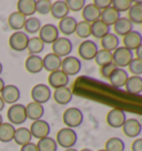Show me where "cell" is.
Returning a JSON list of instances; mask_svg holds the SVG:
<instances>
[{
	"mask_svg": "<svg viewBox=\"0 0 142 151\" xmlns=\"http://www.w3.org/2000/svg\"><path fill=\"white\" fill-rule=\"evenodd\" d=\"M44 49V43L41 41V39L39 37H32L29 38L28 46H27V50L29 51L30 55H34V56H39V53H41Z\"/></svg>",
	"mask_w": 142,
	"mask_h": 151,
	"instance_id": "d590c367",
	"label": "cell"
},
{
	"mask_svg": "<svg viewBox=\"0 0 142 151\" xmlns=\"http://www.w3.org/2000/svg\"><path fill=\"white\" fill-rule=\"evenodd\" d=\"M133 59V52L124 47L117 48L112 52V62H113L118 68L124 69L126 67L129 66V63Z\"/></svg>",
	"mask_w": 142,
	"mask_h": 151,
	"instance_id": "5b68a950",
	"label": "cell"
},
{
	"mask_svg": "<svg viewBox=\"0 0 142 151\" xmlns=\"http://www.w3.org/2000/svg\"></svg>",
	"mask_w": 142,
	"mask_h": 151,
	"instance_id": "680465c9",
	"label": "cell"
},
{
	"mask_svg": "<svg viewBox=\"0 0 142 151\" xmlns=\"http://www.w3.org/2000/svg\"><path fill=\"white\" fill-rule=\"evenodd\" d=\"M98 50H99L98 45L95 41L87 39V40H85V41H82L80 43V46L78 48V53H79L81 59L90 61V60L95 59Z\"/></svg>",
	"mask_w": 142,
	"mask_h": 151,
	"instance_id": "9c48e42d",
	"label": "cell"
},
{
	"mask_svg": "<svg viewBox=\"0 0 142 151\" xmlns=\"http://www.w3.org/2000/svg\"><path fill=\"white\" fill-rule=\"evenodd\" d=\"M32 140V136H31V133H30V130H29V128H26V127H20L18 129H16V131H14V140L18 146L22 147L24 145H27L29 142H31Z\"/></svg>",
	"mask_w": 142,
	"mask_h": 151,
	"instance_id": "4316f807",
	"label": "cell"
},
{
	"mask_svg": "<svg viewBox=\"0 0 142 151\" xmlns=\"http://www.w3.org/2000/svg\"><path fill=\"white\" fill-rule=\"evenodd\" d=\"M78 141V134L76 130L71 128H61L57 133L56 142L58 146L62 147L65 149H70L76 146Z\"/></svg>",
	"mask_w": 142,
	"mask_h": 151,
	"instance_id": "6da1fadb",
	"label": "cell"
},
{
	"mask_svg": "<svg viewBox=\"0 0 142 151\" xmlns=\"http://www.w3.org/2000/svg\"><path fill=\"white\" fill-rule=\"evenodd\" d=\"M24 68L28 71L29 73H39L43 70V65H42V58L40 56H34V55H30V56L26 59L24 62Z\"/></svg>",
	"mask_w": 142,
	"mask_h": 151,
	"instance_id": "44dd1931",
	"label": "cell"
},
{
	"mask_svg": "<svg viewBox=\"0 0 142 151\" xmlns=\"http://www.w3.org/2000/svg\"><path fill=\"white\" fill-rule=\"evenodd\" d=\"M119 45H120L119 37L117 36V35H114V33H112V32H109L107 36H104V37L101 39V46H102V49L108 50V51L113 52L117 48H119Z\"/></svg>",
	"mask_w": 142,
	"mask_h": 151,
	"instance_id": "1f68e13d",
	"label": "cell"
},
{
	"mask_svg": "<svg viewBox=\"0 0 142 151\" xmlns=\"http://www.w3.org/2000/svg\"><path fill=\"white\" fill-rule=\"evenodd\" d=\"M5 102H4V100H2V98H1V97H0V112H1V111H2V110H4V109H5Z\"/></svg>",
	"mask_w": 142,
	"mask_h": 151,
	"instance_id": "816d5d0a",
	"label": "cell"
},
{
	"mask_svg": "<svg viewBox=\"0 0 142 151\" xmlns=\"http://www.w3.org/2000/svg\"><path fill=\"white\" fill-rule=\"evenodd\" d=\"M29 130H30V133H31L32 138H36V139L40 140L42 138L49 137L51 128H50V124L46 120L40 119V120H37V121H32Z\"/></svg>",
	"mask_w": 142,
	"mask_h": 151,
	"instance_id": "8fae6325",
	"label": "cell"
},
{
	"mask_svg": "<svg viewBox=\"0 0 142 151\" xmlns=\"http://www.w3.org/2000/svg\"><path fill=\"white\" fill-rule=\"evenodd\" d=\"M53 100L60 106H65L71 102V100L73 98V93L69 87H63L59 89H55L53 91Z\"/></svg>",
	"mask_w": 142,
	"mask_h": 151,
	"instance_id": "ffe728a7",
	"label": "cell"
},
{
	"mask_svg": "<svg viewBox=\"0 0 142 151\" xmlns=\"http://www.w3.org/2000/svg\"><path fill=\"white\" fill-rule=\"evenodd\" d=\"M131 150L132 151H142V139H136L131 145Z\"/></svg>",
	"mask_w": 142,
	"mask_h": 151,
	"instance_id": "7dc6e473",
	"label": "cell"
},
{
	"mask_svg": "<svg viewBox=\"0 0 142 151\" xmlns=\"http://www.w3.org/2000/svg\"><path fill=\"white\" fill-rule=\"evenodd\" d=\"M69 12H70V11H69L68 7H67L66 1H63V0H58V1L52 2L50 14H51L55 19L61 20V19L68 17V16H69Z\"/></svg>",
	"mask_w": 142,
	"mask_h": 151,
	"instance_id": "603a6c76",
	"label": "cell"
},
{
	"mask_svg": "<svg viewBox=\"0 0 142 151\" xmlns=\"http://www.w3.org/2000/svg\"><path fill=\"white\" fill-rule=\"evenodd\" d=\"M0 97L2 98L4 102L6 104H14L19 101L21 97L20 89L16 85H6L5 88L2 89Z\"/></svg>",
	"mask_w": 142,
	"mask_h": 151,
	"instance_id": "7c38bea8",
	"label": "cell"
},
{
	"mask_svg": "<svg viewBox=\"0 0 142 151\" xmlns=\"http://www.w3.org/2000/svg\"><path fill=\"white\" fill-rule=\"evenodd\" d=\"M92 4H93L100 11H103V10H105L107 8L111 7L112 1H111V0H95Z\"/></svg>",
	"mask_w": 142,
	"mask_h": 151,
	"instance_id": "bcb514c9",
	"label": "cell"
},
{
	"mask_svg": "<svg viewBox=\"0 0 142 151\" xmlns=\"http://www.w3.org/2000/svg\"><path fill=\"white\" fill-rule=\"evenodd\" d=\"M126 120H127V116L122 109L113 108L107 114V123L111 128H115V129L122 128Z\"/></svg>",
	"mask_w": 142,
	"mask_h": 151,
	"instance_id": "4fadbf2b",
	"label": "cell"
},
{
	"mask_svg": "<svg viewBox=\"0 0 142 151\" xmlns=\"http://www.w3.org/2000/svg\"><path fill=\"white\" fill-rule=\"evenodd\" d=\"M70 78L60 69V70L50 72V75L48 77V83L49 87H51L53 89H59L63 87H68L69 85Z\"/></svg>",
	"mask_w": 142,
	"mask_h": 151,
	"instance_id": "5bb4252c",
	"label": "cell"
},
{
	"mask_svg": "<svg viewBox=\"0 0 142 151\" xmlns=\"http://www.w3.org/2000/svg\"><path fill=\"white\" fill-rule=\"evenodd\" d=\"M77 24H78V21L75 17L68 16L66 18L59 20L58 30H59V32H62V35H65V36H71L76 31Z\"/></svg>",
	"mask_w": 142,
	"mask_h": 151,
	"instance_id": "d6986e66",
	"label": "cell"
},
{
	"mask_svg": "<svg viewBox=\"0 0 142 151\" xmlns=\"http://www.w3.org/2000/svg\"><path fill=\"white\" fill-rule=\"evenodd\" d=\"M133 1L132 0H113L111 7L120 12H124V11H129V9L131 8Z\"/></svg>",
	"mask_w": 142,
	"mask_h": 151,
	"instance_id": "b9f144b4",
	"label": "cell"
},
{
	"mask_svg": "<svg viewBox=\"0 0 142 151\" xmlns=\"http://www.w3.org/2000/svg\"><path fill=\"white\" fill-rule=\"evenodd\" d=\"M30 96H31L33 102H37V104L43 106V104H47L48 101L51 99L52 92L49 86L44 85V83H38V85L33 86Z\"/></svg>",
	"mask_w": 142,
	"mask_h": 151,
	"instance_id": "277c9868",
	"label": "cell"
},
{
	"mask_svg": "<svg viewBox=\"0 0 142 151\" xmlns=\"http://www.w3.org/2000/svg\"><path fill=\"white\" fill-rule=\"evenodd\" d=\"M38 151H57L58 150V145L56 142V139L51 137H46L38 140L36 143Z\"/></svg>",
	"mask_w": 142,
	"mask_h": 151,
	"instance_id": "8d00e7d4",
	"label": "cell"
},
{
	"mask_svg": "<svg viewBox=\"0 0 142 151\" xmlns=\"http://www.w3.org/2000/svg\"><path fill=\"white\" fill-rule=\"evenodd\" d=\"M20 151H38L37 145L33 143V142H29L27 145H24L20 148Z\"/></svg>",
	"mask_w": 142,
	"mask_h": 151,
	"instance_id": "c3c4849f",
	"label": "cell"
},
{
	"mask_svg": "<svg viewBox=\"0 0 142 151\" xmlns=\"http://www.w3.org/2000/svg\"><path fill=\"white\" fill-rule=\"evenodd\" d=\"M93 60L100 68L105 66V65H109L112 62V52L104 50V49H100V50H98Z\"/></svg>",
	"mask_w": 142,
	"mask_h": 151,
	"instance_id": "74e56055",
	"label": "cell"
},
{
	"mask_svg": "<svg viewBox=\"0 0 142 151\" xmlns=\"http://www.w3.org/2000/svg\"><path fill=\"white\" fill-rule=\"evenodd\" d=\"M7 118L9 123H11L12 126H19L24 123L28 119L26 113V106L22 104H11L7 110Z\"/></svg>",
	"mask_w": 142,
	"mask_h": 151,
	"instance_id": "7a4b0ae2",
	"label": "cell"
},
{
	"mask_svg": "<svg viewBox=\"0 0 142 151\" xmlns=\"http://www.w3.org/2000/svg\"><path fill=\"white\" fill-rule=\"evenodd\" d=\"M52 2L50 0H37L36 1V12H38L39 14H50L51 10Z\"/></svg>",
	"mask_w": 142,
	"mask_h": 151,
	"instance_id": "60d3db41",
	"label": "cell"
},
{
	"mask_svg": "<svg viewBox=\"0 0 142 151\" xmlns=\"http://www.w3.org/2000/svg\"><path fill=\"white\" fill-rule=\"evenodd\" d=\"M124 149H126V143L122 139L118 137L110 138L104 146L105 151H126Z\"/></svg>",
	"mask_w": 142,
	"mask_h": 151,
	"instance_id": "f35d334b",
	"label": "cell"
},
{
	"mask_svg": "<svg viewBox=\"0 0 142 151\" xmlns=\"http://www.w3.org/2000/svg\"><path fill=\"white\" fill-rule=\"evenodd\" d=\"M65 151H78L77 149H75V148H70V149H66Z\"/></svg>",
	"mask_w": 142,
	"mask_h": 151,
	"instance_id": "db71d44e",
	"label": "cell"
},
{
	"mask_svg": "<svg viewBox=\"0 0 142 151\" xmlns=\"http://www.w3.org/2000/svg\"><path fill=\"white\" fill-rule=\"evenodd\" d=\"M62 58L58 57L55 53H47L46 56L42 58V65L44 70L49 71V72H53V71L60 70L61 68Z\"/></svg>",
	"mask_w": 142,
	"mask_h": 151,
	"instance_id": "2e32d148",
	"label": "cell"
},
{
	"mask_svg": "<svg viewBox=\"0 0 142 151\" xmlns=\"http://www.w3.org/2000/svg\"><path fill=\"white\" fill-rule=\"evenodd\" d=\"M129 75L128 72L122 69V68H117L115 70L111 73L109 77V82L111 86H113L114 88H122L126 86V82L128 80Z\"/></svg>",
	"mask_w": 142,
	"mask_h": 151,
	"instance_id": "ac0fdd59",
	"label": "cell"
},
{
	"mask_svg": "<svg viewBox=\"0 0 142 151\" xmlns=\"http://www.w3.org/2000/svg\"><path fill=\"white\" fill-rule=\"evenodd\" d=\"M29 36L24 31H14L9 37V47L11 50L21 52L27 50Z\"/></svg>",
	"mask_w": 142,
	"mask_h": 151,
	"instance_id": "8992f818",
	"label": "cell"
},
{
	"mask_svg": "<svg viewBox=\"0 0 142 151\" xmlns=\"http://www.w3.org/2000/svg\"><path fill=\"white\" fill-rule=\"evenodd\" d=\"M117 68H118V67L115 66L113 62H111L109 65H105V66L100 68V75L102 76L103 78H105V79H109V77L111 76V73H112Z\"/></svg>",
	"mask_w": 142,
	"mask_h": 151,
	"instance_id": "f6af8a7d",
	"label": "cell"
},
{
	"mask_svg": "<svg viewBox=\"0 0 142 151\" xmlns=\"http://www.w3.org/2000/svg\"><path fill=\"white\" fill-rule=\"evenodd\" d=\"M98 151H105L104 149H101V150H98Z\"/></svg>",
	"mask_w": 142,
	"mask_h": 151,
	"instance_id": "6f0895ef",
	"label": "cell"
},
{
	"mask_svg": "<svg viewBox=\"0 0 142 151\" xmlns=\"http://www.w3.org/2000/svg\"><path fill=\"white\" fill-rule=\"evenodd\" d=\"M136 56H137V59L142 61V45L136 49Z\"/></svg>",
	"mask_w": 142,
	"mask_h": 151,
	"instance_id": "681fc988",
	"label": "cell"
},
{
	"mask_svg": "<svg viewBox=\"0 0 142 151\" xmlns=\"http://www.w3.org/2000/svg\"><path fill=\"white\" fill-rule=\"evenodd\" d=\"M120 17H121V16H120V14H119L117 10L113 9L112 7H109V8H107V9L103 10V11H101L100 20H101L104 24H107L108 27H110V26H113V24L118 21V19L120 18Z\"/></svg>",
	"mask_w": 142,
	"mask_h": 151,
	"instance_id": "4dcf8cb0",
	"label": "cell"
},
{
	"mask_svg": "<svg viewBox=\"0 0 142 151\" xmlns=\"http://www.w3.org/2000/svg\"><path fill=\"white\" fill-rule=\"evenodd\" d=\"M17 11L26 18L33 17L36 14V0H19L17 2Z\"/></svg>",
	"mask_w": 142,
	"mask_h": 151,
	"instance_id": "484cf974",
	"label": "cell"
},
{
	"mask_svg": "<svg viewBox=\"0 0 142 151\" xmlns=\"http://www.w3.org/2000/svg\"><path fill=\"white\" fill-rule=\"evenodd\" d=\"M109 32L110 27L104 24L101 20H98V21H95L93 24H91V36H93L97 39H102Z\"/></svg>",
	"mask_w": 142,
	"mask_h": 151,
	"instance_id": "836d02e7",
	"label": "cell"
},
{
	"mask_svg": "<svg viewBox=\"0 0 142 151\" xmlns=\"http://www.w3.org/2000/svg\"><path fill=\"white\" fill-rule=\"evenodd\" d=\"M27 18L18 11H14L8 17V24L14 31H22Z\"/></svg>",
	"mask_w": 142,
	"mask_h": 151,
	"instance_id": "83f0119b",
	"label": "cell"
},
{
	"mask_svg": "<svg viewBox=\"0 0 142 151\" xmlns=\"http://www.w3.org/2000/svg\"><path fill=\"white\" fill-rule=\"evenodd\" d=\"M75 33L81 39L87 40V38H89L91 36V24L87 22V21H83V20L78 22Z\"/></svg>",
	"mask_w": 142,
	"mask_h": 151,
	"instance_id": "ab89813d",
	"label": "cell"
},
{
	"mask_svg": "<svg viewBox=\"0 0 142 151\" xmlns=\"http://www.w3.org/2000/svg\"><path fill=\"white\" fill-rule=\"evenodd\" d=\"M122 131L128 138H138L142 132V126L137 119H127L122 126Z\"/></svg>",
	"mask_w": 142,
	"mask_h": 151,
	"instance_id": "9a60e30c",
	"label": "cell"
},
{
	"mask_svg": "<svg viewBox=\"0 0 142 151\" xmlns=\"http://www.w3.org/2000/svg\"><path fill=\"white\" fill-rule=\"evenodd\" d=\"M4 122V119H2V116H1V113H0V124Z\"/></svg>",
	"mask_w": 142,
	"mask_h": 151,
	"instance_id": "11a10c76",
	"label": "cell"
},
{
	"mask_svg": "<svg viewBox=\"0 0 142 151\" xmlns=\"http://www.w3.org/2000/svg\"><path fill=\"white\" fill-rule=\"evenodd\" d=\"M80 151H92L91 149H88V148H85V149H82V150H80Z\"/></svg>",
	"mask_w": 142,
	"mask_h": 151,
	"instance_id": "9f6ffc18",
	"label": "cell"
},
{
	"mask_svg": "<svg viewBox=\"0 0 142 151\" xmlns=\"http://www.w3.org/2000/svg\"><path fill=\"white\" fill-rule=\"evenodd\" d=\"M5 81H4V79L0 77V93H1V91H2V89L5 88Z\"/></svg>",
	"mask_w": 142,
	"mask_h": 151,
	"instance_id": "f907efd6",
	"label": "cell"
},
{
	"mask_svg": "<svg viewBox=\"0 0 142 151\" xmlns=\"http://www.w3.org/2000/svg\"><path fill=\"white\" fill-rule=\"evenodd\" d=\"M14 131H16L14 126L9 122H2L0 124V141L4 143L12 141Z\"/></svg>",
	"mask_w": 142,
	"mask_h": 151,
	"instance_id": "d6a6232c",
	"label": "cell"
},
{
	"mask_svg": "<svg viewBox=\"0 0 142 151\" xmlns=\"http://www.w3.org/2000/svg\"><path fill=\"white\" fill-rule=\"evenodd\" d=\"M113 29H114V32H115L114 35L124 37L126 35H128L130 31L133 30V24L128 18L120 17L118 19V21L113 24Z\"/></svg>",
	"mask_w": 142,
	"mask_h": 151,
	"instance_id": "cb8c5ba5",
	"label": "cell"
},
{
	"mask_svg": "<svg viewBox=\"0 0 142 151\" xmlns=\"http://www.w3.org/2000/svg\"><path fill=\"white\" fill-rule=\"evenodd\" d=\"M142 45V35L137 30L130 31L123 37V47L129 50H136L139 46Z\"/></svg>",
	"mask_w": 142,
	"mask_h": 151,
	"instance_id": "e0dca14e",
	"label": "cell"
},
{
	"mask_svg": "<svg viewBox=\"0 0 142 151\" xmlns=\"http://www.w3.org/2000/svg\"><path fill=\"white\" fill-rule=\"evenodd\" d=\"M66 4L69 11H72V12L82 11L85 6L87 5L85 0H66Z\"/></svg>",
	"mask_w": 142,
	"mask_h": 151,
	"instance_id": "7bdbcfd3",
	"label": "cell"
},
{
	"mask_svg": "<svg viewBox=\"0 0 142 151\" xmlns=\"http://www.w3.org/2000/svg\"><path fill=\"white\" fill-rule=\"evenodd\" d=\"M42 27V24L40 21V19H38L37 17H29L26 20V24H24V30L27 35H34V33H38L39 30Z\"/></svg>",
	"mask_w": 142,
	"mask_h": 151,
	"instance_id": "e575fe53",
	"label": "cell"
},
{
	"mask_svg": "<svg viewBox=\"0 0 142 151\" xmlns=\"http://www.w3.org/2000/svg\"><path fill=\"white\" fill-rule=\"evenodd\" d=\"M124 88L127 92L131 94H140L142 92V77L140 76H131L129 77Z\"/></svg>",
	"mask_w": 142,
	"mask_h": 151,
	"instance_id": "f1b7e54d",
	"label": "cell"
},
{
	"mask_svg": "<svg viewBox=\"0 0 142 151\" xmlns=\"http://www.w3.org/2000/svg\"><path fill=\"white\" fill-rule=\"evenodd\" d=\"M129 71L132 73V76H140L142 75V61L137 58H133L131 62L129 63Z\"/></svg>",
	"mask_w": 142,
	"mask_h": 151,
	"instance_id": "ee69618b",
	"label": "cell"
},
{
	"mask_svg": "<svg viewBox=\"0 0 142 151\" xmlns=\"http://www.w3.org/2000/svg\"><path fill=\"white\" fill-rule=\"evenodd\" d=\"M128 19L132 22V24H142V1L133 2L128 11Z\"/></svg>",
	"mask_w": 142,
	"mask_h": 151,
	"instance_id": "f546056e",
	"label": "cell"
},
{
	"mask_svg": "<svg viewBox=\"0 0 142 151\" xmlns=\"http://www.w3.org/2000/svg\"><path fill=\"white\" fill-rule=\"evenodd\" d=\"M81 67H82V65H81L80 59H78L77 57L73 56H68L62 59L60 69L70 78V77L77 76L80 72Z\"/></svg>",
	"mask_w": 142,
	"mask_h": 151,
	"instance_id": "52a82bcc",
	"label": "cell"
},
{
	"mask_svg": "<svg viewBox=\"0 0 142 151\" xmlns=\"http://www.w3.org/2000/svg\"><path fill=\"white\" fill-rule=\"evenodd\" d=\"M2 71H4V67H2V63L0 62V75L2 73Z\"/></svg>",
	"mask_w": 142,
	"mask_h": 151,
	"instance_id": "f5cc1de1",
	"label": "cell"
},
{
	"mask_svg": "<svg viewBox=\"0 0 142 151\" xmlns=\"http://www.w3.org/2000/svg\"><path fill=\"white\" fill-rule=\"evenodd\" d=\"M73 49V45L71 42L70 39L66 37H59L52 43V53L57 55L58 57H68L71 53Z\"/></svg>",
	"mask_w": 142,
	"mask_h": 151,
	"instance_id": "ba28073f",
	"label": "cell"
},
{
	"mask_svg": "<svg viewBox=\"0 0 142 151\" xmlns=\"http://www.w3.org/2000/svg\"><path fill=\"white\" fill-rule=\"evenodd\" d=\"M38 33L39 38L41 39V41L44 45H47V43L52 45L59 38V33L60 32L58 30L57 26H55L53 24H42V27L39 30Z\"/></svg>",
	"mask_w": 142,
	"mask_h": 151,
	"instance_id": "30bf717a",
	"label": "cell"
},
{
	"mask_svg": "<svg viewBox=\"0 0 142 151\" xmlns=\"http://www.w3.org/2000/svg\"><path fill=\"white\" fill-rule=\"evenodd\" d=\"M100 16H101V11L93 4H88L82 9L83 21H87L89 24H93L95 21L100 20Z\"/></svg>",
	"mask_w": 142,
	"mask_h": 151,
	"instance_id": "d4e9b609",
	"label": "cell"
},
{
	"mask_svg": "<svg viewBox=\"0 0 142 151\" xmlns=\"http://www.w3.org/2000/svg\"><path fill=\"white\" fill-rule=\"evenodd\" d=\"M62 121L66 124L67 128H71V129L78 128L80 127L81 123L83 122V113L77 107L68 108L63 112Z\"/></svg>",
	"mask_w": 142,
	"mask_h": 151,
	"instance_id": "3957f363",
	"label": "cell"
},
{
	"mask_svg": "<svg viewBox=\"0 0 142 151\" xmlns=\"http://www.w3.org/2000/svg\"><path fill=\"white\" fill-rule=\"evenodd\" d=\"M26 113H27L28 119L32 120V121H37V120L42 119L43 114H44V108L42 104L31 101L26 106Z\"/></svg>",
	"mask_w": 142,
	"mask_h": 151,
	"instance_id": "7402d4cb",
	"label": "cell"
}]
</instances>
